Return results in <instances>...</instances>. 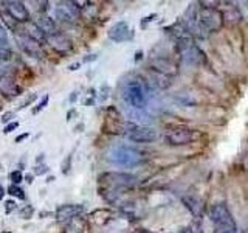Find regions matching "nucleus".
Returning <instances> with one entry per match:
<instances>
[{"label":"nucleus","instance_id":"obj_1","mask_svg":"<svg viewBox=\"0 0 248 233\" xmlns=\"http://www.w3.org/2000/svg\"><path fill=\"white\" fill-rule=\"evenodd\" d=\"M209 217L217 225L216 233H236L237 225L227 205L216 204L209 208Z\"/></svg>","mask_w":248,"mask_h":233},{"label":"nucleus","instance_id":"obj_2","mask_svg":"<svg viewBox=\"0 0 248 233\" xmlns=\"http://www.w3.org/2000/svg\"><path fill=\"white\" fill-rule=\"evenodd\" d=\"M107 159L118 166H135L143 160V155L130 146H115L107 152Z\"/></svg>","mask_w":248,"mask_h":233},{"label":"nucleus","instance_id":"obj_3","mask_svg":"<svg viewBox=\"0 0 248 233\" xmlns=\"http://www.w3.org/2000/svg\"><path fill=\"white\" fill-rule=\"evenodd\" d=\"M123 97L129 103V106L137 109V111H143L147 104L146 89L140 81H129L126 85H124Z\"/></svg>","mask_w":248,"mask_h":233},{"label":"nucleus","instance_id":"obj_4","mask_svg":"<svg viewBox=\"0 0 248 233\" xmlns=\"http://www.w3.org/2000/svg\"><path fill=\"white\" fill-rule=\"evenodd\" d=\"M197 19H199V27L208 31V33L220 30L223 25V14L217 10V8H213V6L200 8Z\"/></svg>","mask_w":248,"mask_h":233},{"label":"nucleus","instance_id":"obj_5","mask_svg":"<svg viewBox=\"0 0 248 233\" xmlns=\"http://www.w3.org/2000/svg\"><path fill=\"white\" fill-rule=\"evenodd\" d=\"M166 142L170 146H185V145H189L192 143L194 140L197 138V134L191 129H186V128H174V129H169L166 132Z\"/></svg>","mask_w":248,"mask_h":233},{"label":"nucleus","instance_id":"obj_6","mask_svg":"<svg viewBox=\"0 0 248 233\" xmlns=\"http://www.w3.org/2000/svg\"><path fill=\"white\" fill-rule=\"evenodd\" d=\"M129 140L135 143H151L155 142L158 137L157 131L151 126H135L129 132Z\"/></svg>","mask_w":248,"mask_h":233},{"label":"nucleus","instance_id":"obj_7","mask_svg":"<svg viewBox=\"0 0 248 233\" xmlns=\"http://www.w3.org/2000/svg\"><path fill=\"white\" fill-rule=\"evenodd\" d=\"M101 182L104 183H108L110 186H115V188H118V186H130L132 183L135 182V177L130 176V174H124V173H106L99 177Z\"/></svg>","mask_w":248,"mask_h":233},{"label":"nucleus","instance_id":"obj_8","mask_svg":"<svg viewBox=\"0 0 248 233\" xmlns=\"http://www.w3.org/2000/svg\"><path fill=\"white\" fill-rule=\"evenodd\" d=\"M48 44H50V47L53 50H56L61 54L68 53V51L73 50V42L70 41L65 34H61V33L48 36Z\"/></svg>","mask_w":248,"mask_h":233},{"label":"nucleus","instance_id":"obj_9","mask_svg":"<svg viewBox=\"0 0 248 233\" xmlns=\"http://www.w3.org/2000/svg\"><path fill=\"white\" fill-rule=\"evenodd\" d=\"M107 36H108V39H112L113 42L127 41V37L130 36V28L127 25V22H116L115 25L108 28Z\"/></svg>","mask_w":248,"mask_h":233},{"label":"nucleus","instance_id":"obj_10","mask_svg":"<svg viewBox=\"0 0 248 233\" xmlns=\"http://www.w3.org/2000/svg\"><path fill=\"white\" fill-rule=\"evenodd\" d=\"M17 42L20 45V49L27 54H30V56H33V58H41L42 56L39 42H36L34 39H31L28 34H19L17 36Z\"/></svg>","mask_w":248,"mask_h":233},{"label":"nucleus","instance_id":"obj_11","mask_svg":"<svg viewBox=\"0 0 248 233\" xmlns=\"http://www.w3.org/2000/svg\"><path fill=\"white\" fill-rule=\"evenodd\" d=\"M84 212V207L79 204H65L59 205L56 208V219L58 221H68L73 219L78 215H81Z\"/></svg>","mask_w":248,"mask_h":233},{"label":"nucleus","instance_id":"obj_12","mask_svg":"<svg viewBox=\"0 0 248 233\" xmlns=\"http://www.w3.org/2000/svg\"><path fill=\"white\" fill-rule=\"evenodd\" d=\"M78 17V8L73 2H65L56 6V19L61 22H73Z\"/></svg>","mask_w":248,"mask_h":233},{"label":"nucleus","instance_id":"obj_13","mask_svg":"<svg viewBox=\"0 0 248 233\" xmlns=\"http://www.w3.org/2000/svg\"><path fill=\"white\" fill-rule=\"evenodd\" d=\"M5 5H8V13L13 19H16L17 22H27L30 19V13L27 10V6L22 2H6Z\"/></svg>","mask_w":248,"mask_h":233},{"label":"nucleus","instance_id":"obj_14","mask_svg":"<svg viewBox=\"0 0 248 233\" xmlns=\"http://www.w3.org/2000/svg\"><path fill=\"white\" fill-rule=\"evenodd\" d=\"M151 67H152L154 72H157L160 75H165V76H172L177 73V67L168 59H161V58L155 59L151 62Z\"/></svg>","mask_w":248,"mask_h":233},{"label":"nucleus","instance_id":"obj_15","mask_svg":"<svg viewBox=\"0 0 248 233\" xmlns=\"http://www.w3.org/2000/svg\"><path fill=\"white\" fill-rule=\"evenodd\" d=\"M183 202H185L186 208H188L192 215H196V216H199V215H200L202 204H200V200H199V199L192 198V196H186V198H183Z\"/></svg>","mask_w":248,"mask_h":233},{"label":"nucleus","instance_id":"obj_16","mask_svg":"<svg viewBox=\"0 0 248 233\" xmlns=\"http://www.w3.org/2000/svg\"><path fill=\"white\" fill-rule=\"evenodd\" d=\"M25 34H28L31 39H34L36 42H42L44 39H45V33L42 31V28L37 25V23H33V25H30L28 31Z\"/></svg>","mask_w":248,"mask_h":233},{"label":"nucleus","instance_id":"obj_17","mask_svg":"<svg viewBox=\"0 0 248 233\" xmlns=\"http://www.w3.org/2000/svg\"><path fill=\"white\" fill-rule=\"evenodd\" d=\"M39 27L42 28V31L44 33H50V36L51 34H56L58 31H56V25H54V22L51 20V19H42L41 22H39Z\"/></svg>","mask_w":248,"mask_h":233},{"label":"nucleus","instance_id":"obj_18","mask_svg":"<svg viewBox=\"0 0 248 233\" xmlns=\"http://www.w3.org/2000/svg\"><path fill=\"white\" fill-rule=\"evenodd\" d=\"M6 193H8V194H11V196L19 198V199H25V193H23V190L19 188V186H17V185H14V183H11L10 186H8Z\"/></svg>","mask_w":248,"mask_h":233},{"label":"nucleus","instance_id":"obj_19","mask_svg":"<svg viewBox=\"0 0 248 233\" xmlns=\"http://www.w3.org/2000/svg\"><path fill=\"white\" fill-rule=\"evenodd\" d=\"M48 101H50V97L48 95H44L42 100H41V103H39L36 107H33V115H37L41 111H44V109L46 107V104H48Z\"/></svg>","mask_w":248,"mask_h":233},{"label":"nucleus","instance_id":"obj_20","mask_svg":"<svg viewBox=\"0 0 248 233\" xmlns=\"http://www.w3.org/2000/svg\"><path fill=\"white\" fill-rule=\"evenodd\" d=\"M6 47H8V34L5 27L0 23V49H6Z\"/></svg>","mask_w":248,"mask_h":233},{"label":"nucleus","instance_id":"obj_21","mask_svg":"<svg viewBox=\"0 0 248 233\" xmlns=\"http://www.w3.org/2000/svg\"><path fill=\"white\" fill-rule=\"evenodd\" d=\"M10 179H11V182L14 185H19L20 182H23V174H22V171H13V173L10 174Z\"/></svg>","mask_w":248,"mask_h":233},{"label":"nucleus","instance_id":"obj_22","mask_svg":"<svg viewBox=\"0 0 248 233\" xmlns=\"http://www.w3.org/2000/svg\"><path fill=\"white\" fill-rule=\"evenodd\" d=\"M33 207L31 205H27V208H22L20 210V217H23V219H30L31 216H33Z\"/></svg>","mask_w":248,"mask_h":233},{"label":"nucleus","instance_id":"obj_23","mask_svg":"<svg viewBox=\"0 0 248 233\" xmlns=\"http://www.w3.org/2000/svg\"><path fill=\"white\" fill-rule=\"evenodd\" d=\"M17 128H19V123H17V121H11L10 124H6V126H5V129H3V134H10V132L16 131Z\"/></svg>","mask_w":248,"mask_h":233},{"label":"nucleus","instance_id":"obj_24","mask_svg":"<svg viewBox=\"0 0 248 233\" xmlns=\"http://www.w3.org/2000/svg\"><path fill=\"white\" fill-rule=\"evenodd\" d=\"M16 205H17V204H16V202H14L13 199H11V200H6V202H5V212H6V215H10V213L13 212V210L17 208Z\"/></svg>","mask_w":248,"mask_h":233},{"label":"nucleus","instance_id":"obj_25","mask_svg":"<svg viewBox=\"0 0 248 233\" xmlns=\"http://www.w3.org/2000/svg\"><path fill=\"white\" fill-rule=\"evenodd\" d=\"M14 115H16V112H13V111L5 112V114L2 115V118H0V120H2V123H8V124H10V121L14 118Z\"/></svg>","mask_w":248,"mask_h":233},{"label":"nucleus","instance_id":"obj_26","mask_svg":"<svg viewBox=\"0 0 248 233\" xmlns=\"http://www.w3.org/2000/svg\"><path fill=\"white\" fill-rule=\"evenodd\" d=\"M45 173H48V168H46V165H37L34 168V174H37V176H42Z\"/></svg>","mask_w":248,"mask_h":233},{"label":"nucleus","instance_id":"obj_27","mask_svg":"<svg viewBox=\"0 0 248 233\" xmlns=\"http://www.w3.org/2000/svg\"><path fill=\"white\" fill-rule=\"evenodd\" d=\"M36 98H37V95H31V97H30V98H28L27 101H23V103H22V104L19 106V111H20V109H23V107H28V104H31V103H33V101H34Z\"/></svg>","mask_w":248,"mask_h":233},{"label":"nucleus","instance_id":"obj_28","mask_svg":"<svg viewBox=\"0 0 248 233\" xmlns=\"http://www.w3.org/2000/svg\"><path fill=\"white\" fill-rule=\"evenodd\" d=\"M28 137H30V132H23V134L16 137V143H20V142H23V140H27Z\"/></svg>","mask_w":248,"mask_h":233},{"label":"nucleus","instance_id":"obj_29","mask_svg":"<svg viewBox=\"0 0 248 233\" xmlns=\"http://www.w3.org/2000/svg\"><path fill=\"white\" fill-rule=\"evenodd\" d=\"M178 233H192V230H191V227H185V229H182Z\"/></svg>","mask_w":248,"mask_h":233},{"label":"nucleus","instance_id":"obj_30","mask_svg":"<svg viewBox=\"0 0 248 233\" xmlns=\"http://www.w3.org/2000/svg\"><path fill=\"white\" fill-rule=\"evenodd\" d=\"M3 196H5V190H3V186L0 185V200L3 199Z\"/></svg>","mask_w":248,"mask_h":233},{"label":"nucleus","instance_id":"obj_31","mask_svg":"<svg viewBox=\"0 0 248 233\" xmlns=\"http://www.w3.org/2000/svg\"><path fill=\"white\" fill-rule=\"evenodd\" d=\"M78 67H79V64H72V66H70L68 68H70V70H76Z\"/></svg>","mask_w":248,"mask_h":233},{"label":"nucleus","instance_id":"obj_32","mask_svg":"<svg viewBox=\"0 0 248 233\" xmlns=\"http://www.w3.org/2000/svg\"><path fill=\"white\" fill-rule=\"evenodd\" d=\"M76 97H78V95H76V92H73V95L70 97V101H72V103H73V101L76 100Z\"/></svg>","mask_w":248,"mask_h":233},{"label":"nucleus","instance_id":"obj_33","mask_svg":"<svg viewBox=\"0 0 248 233\" xmlns=\"http://www.w3.org/2000/svg\"><path fill=\"white\" fill-rule=\"evenodd\" d=\"M25 179H27V182H28V183H31V182H33V176H27Z\"/></svg>","mask_w":248,"mask_h":233},{"label":"nucleus","instance_id":"obj_34","mask_svg":"<svg viewBox=\"0 0 248 233\" xmlns=\"http://www.w3.org/2000/svg\"><path fill=\"white\" fill-rule=\"evenodd\" d=\"M44 160V154H41L39 155V159H36V162H42Z\"/></svg>","mask_w":248,"mask_h":233}]
</instances>
